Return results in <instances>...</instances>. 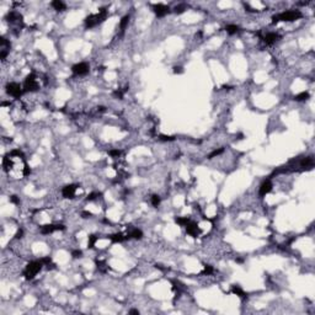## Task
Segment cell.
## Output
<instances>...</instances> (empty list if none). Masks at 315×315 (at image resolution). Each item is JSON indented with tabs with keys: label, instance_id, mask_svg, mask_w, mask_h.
<instances>
[{
	"label": "cell",
	"instance_id": "obj_1",
	"mask_svg": "<svg viewBox=\"0 0 315 315\" xmlns=\"http://www.w3.org/2000/svg\"><path fill=\"white\" fill-rule=\"evenodd\" d=\"M43 262L41 260H36V261H31L30 264L26 266L25 271H24V276L26 280H32L33 277L41 271V268L43 267Z\"/></svg>",
	"mask_w": 315,
	"mask_h": 315
},
{
	"label": "cell",
	"instance_id": "obj_2",
	"mask_svg": "<svg viewBox=\"0 0 315 315\" xmlns=\"http://www.w3.org/2000/svg\"><path fill=\"white\" fill-rule=\"evenodd\" d=\"M107 16V11L105 10V9H101L97 14L95 15H90V16H87L85 19V26L87 28H91V27H95L96 25H99L101 24V22L106 19Z\"/></svg>",
	"mask_w": 315,
	"mask_h": 315
},
{
	"label": "cell",
	"instance_id": "obj_3",
	"mask_svg": "<svg viewBox=\"0 0 315 315\" xmlns=\"http://www.w3.org/2000/svg\"><path fill=\"white\" fill-rule=\"evenodd\" d=\"M302 17V12L299 10H288V11H283L278 14L277 16L273 17V22H278V21H295L298 19Z\"/></svg>",
	"mask_w": 315,
	"mask_h": 315
},
{
	"label": "cell",
	"instance_id": "obj_4",
	"mask_svg": "<svg viewBox=\"0 0 315 315\" xmlns=\"http://www.w3.org/2000/svg\"><path fill=\"white\" fill-rule=\"evenodd\" d=\"M24 91L25 92H32V91H37L40 89V84L38 80H37V77L35 74H30L27 75V78L24 81Z\"/></svg>",
	"mask_w": 315,
	"mask_h": 315
},
{
	"label": "cell",
	"instance_id": "obj_5",
	"mask_svg": "<svg viewBox=\"0 0 315 315\" xmlns=\"http://www.w3.org/2000/svg\"><path fill=\"white\" fill-rule=\"evenodd\" d=\"M6 91L9 95L16 97V99L21 97V95L25 92L24 87H21L20 84H17V82H9V84L6 85Z\"/></svg>",
	"mask_w": 315,
	"mask_h": 315
},
{
	"label": "cell",
	"instance_id": "obj_6",
	"mask_svg": "<svg viewBox=\"0 0 315 315\" xmlns=\"http://www.w3.org/2000/svg\"><path fill=\"white\" fill-rule=\"evenodd\" d=\"M72 72H73L74 74H75V75H79V77L86 75V74L89 73V64L85 63V62L78 63V64H75V65H73Z\"/></svg>",
	"mask_w": 315,
	"mask_h": 315
},
{
	"label": "cell",
	"instance_id": "obj_7",
	"mask_svg": "<svg viewBox=\"0 0 315 315\" xmlns=\"http://www.w3.org/2000/svg\"><path fill=\"white\" fill-rule=\"evenodd\" d=\"M64 225L62 224H47V225L41 227V233L42 234H51L53 231H58V230H64Z\"/></svg>",
	"mask_w": 315,
	"mask_h": 315
},
{
	"label": "cell",
	"instance_id": "obj_8",
	"mask_svg": "<svg viewBox=\"0 0 315 315\" xmlns=\"http://www.w3.org/2000/svg\"><path fill=\"white\" fill-rule=\"evenodd\" d=\"M186 231H187V234L193 236V238H197L198 234H199V229H198V225H197V223H194V222H189L186 224Z\"/></svg>",
	"mask_w": 315,
	"mask_h": 315
},
{
	"label": "cell",
	"instance_id": "obj_9",
	"mask_svg": "<svg viewBox=\"0 0 315 315\" xmlns=\"http://www.w3.org/2000/svg\"><path fill=\"white\" fill-rule=\"evenodd\" d=\"M75 192H77V185H68L63 187L62 190V194L64 198H73L75 196Z\"/></svg>",
	"mask_w": 315,
	"mask_h": 315
},
{
	"label": "cell",
	"instance_id": "obj_10",
	"mask_svg": "<svg viewBox=\"0 0 315 315\" xmlns=\"http://www.w3.org/2000/svg\"><path fill=\"white\" fill-rule=\"evenodd\" d=\"M153 9H154V12L156 16H159V17H163L165 16L166 14H169L170 9H169V6L166 5H164V4H156L153 6Z\"/></svg>",
	"mask_w": 315,
	"mask_h": 315
},
{
	"label": "cell",
	"instance_id": "obj_11",
	"mask_svg": "<svg viewBox=\"0 0 315 315\" xmlns=\"http://www.w3.org/2000/svg\"><path fill=\"white\" fill-rule=\"evenodd\" d=\"M9 49H10V42L3 38L1 40V44H0V52H1V54H0V58H1V61H4L5 57L9 53Z\"/></svg>",
	"mask_w": 315,
	"mask_h": 315
},
{
	"label": "cell",
	"instance_id": "obj_12",
	"mask_svg": "<svg viewBox=\"0 0 315 315\" xmlns=\"http://www.w3.org/2000/svg\"><path fill=\"white\" fill-rule=\"evenodd\" d=\"M272 190V182L269 180H265L260 186V196H266V194Z\"/></svg>",
	"mask_w": 315,
	"mask_h": 315
},
{
	"label": "cell",
	"instance_id": "obj_13",
	"mask_svg": "<svg viewBox=\"0 0 315 315\" xmlns=\"http://www.w3.org/2000/svg\"><path fill=\"white\" fill-rule=\"evenodd\" d=\"M299 166L303 168V169H311L314 166V160L311 156H308V158H303L299 163Z\"/></svg>",
	"mask_w": 315,
	"mask_h": 315
},
{
	"label": "cell",
	"instance_id": "obj_14",
	"mask_svg": "<svg viewBox=\"0 0 315 315\" xmlns=\"http://www.w3.org/2000/svg\"><path fill=\"white\" fill-rule=\"evenodd\" d=\"M278 38H280V35H278V33L269 32V33H267V35L264 37V41H265L266 44H273Z\"/></svg>",
	"mask_w": 315,
	"mask_h": 315
},
{
	"label": "cell",
	"instance_id": "obj_15",
	"mask_svg": "<svg viewBox=\"0 0 315 315\" xmlns=\"http://www.w3.org/2000/svg\"><path fill=\"white\" fill-rule=\"evenodd\" d=\"M110 239H111L113 243H122V241H124V240L129 239V236H128V235H123L122 233H117V234H112V235H110Z\"/></svg>",
	"mask_w": 315,
	"mask_h": 315
},
{
	"label": "cell",
	"instance_id": "obj_16",
	"mask_svg": "<svg viewBox=\"0 0 315 315\" xmlns=\"http://www.w3.org/2000/svg\"><path fill=\"white\" fill-rule=\"evenodd\" d=\"M52 6L54 7L57 11H63L65 9V4L61 0H54V1H52Z\"/></svg>",
	"mask_w": 315,
	"mask_h": 315
},
{
	"label": "cell",
	"instance_id": "obj_17",
	"mask_svg": "<svg viewBox=\"0 0 315 315\" xmlns=\"http://www.w3.org/2000/svg\"><path fill=\"white\" fill-rule=\"evenodd\" d=\"M128 236L129 238H133V239H142V236H143V233H142V230H139V229H133L132 231H129V233H128Z\"/></svg>",
	"mask_w": 315,
	"mask_h": 315
},
{
	"label": "cell",
	"instance_id": "obj_18",
	"mask_svg": "<svg viewBox=\"0 0 315 315\" xmlns=\"http://www.w3.org/2000/svg\"><path fill=\"white\" fill-rule=\"evenodd\" d=\"M231 290H233V293L236 294L238 297H240V298H246V293H245V292H244L241 288H240L239 286H234Z\"/></svg>",
	"mask_w": 315,
	"mask_h": 315
},
{
	"label": "cell",
	"instance_id": "obj_19",
	"mask_svg": "<svg viewBox=\"0 0 315 315\" xmlns=\"http://www.w3.org/2000/svg\"><path fill=\"white\" fill-rule=\"evenodd\" d=\"M128 21H129V16L128 15H126V16L122 17L121 22H119V28H121V31H124V28L128 25Z\"/></svg>",
	"mask_w": 315,
	"mask_h": 315
},
{
	"label": "cell",
	"instance_id": "obj_20",
	"mask_svg": "<svg viewBox=\"0 0 315 315\" xmlns=\"http://www.w3.org/2000/svg\"><path fill=\"white\" fill-rule=\"evenodd\" d=\"M225 31L229 33V35H235L238 31H239V27L236 25H228L225 27Z\"/></svg>",
	"mask_w": 315,
	"mask_h": 315
},
{
	"label": "cell",
	"instance_id": "obj_21",
	"mask_svg": "<svg viewBox=\"0 0 315 315\" xmlns=\"http://www.w3.org/2000/svg\"><path fill=\"white\" fill-rule=\"evenodd\" d=\"M294 99L297 100V101H304V100H308L309 99V92H306V91H303V92H301L299 95H297Z\"/></svg>",
	"mask_w": 315,
	"mask_h": 315
},
{
	"label": "cell",
	"instance_id": "obj_22",
	"mask_svg": "<svg viewBox=\"0 0 315 315\" xmlns=\"http://www.w3.org/2000/svg\"><path fill=\"white\" fill-rule=\"evenodd\" d=\"M175 220H176V223H177V224H180V225L185 227L186 224L190 222V218H187V217H177V218H176Z\"/></svg>",
	"mask_w": 315,
	"mask_h": 315
},
{
	"label": "cell",
	"instance_id": "obj_23",
	"mask_svg": "<svg viewBox=\"0 0 315 315\" xmlns=\"http://www.w3.org/2000/svg\"><path fill=\"white\" fill-rule=\"evenodd\" d=\"M41 261L43 262V265L46 266L47 268H53V267H54V265L52 264V260H51L48 256H47V257H42V259H41Z\"/></svg>",
	"mask_w": 315,
	"mask_h": 315
},
{
	"label": "cell",
	"instance_id": "obj_24",
	"mask_svg": "<svg viewBox=\"0 0 315 315\" xmlns=\"http://www.w3.org/2000/svg\"><path fill=\"white\" fill-rule=\"evenodd\" d=\"M152 204L154 207H158L160 204V197L158 196V194H153V196H152Z\"/></svg>",
	"mask_w": 315,
	"mask_h": 315
},
{
	"label": "cell",
	"instance_id": "obj_25",
	"mask_svg": "<svg viewBox=\"0 0 315 315\" xmlns=\"http://www.w3.org/2000/svg\"><path fill=\"white\" fill-rule=\"evenodd\" d=\"M223 152H224V149H223V148H219V149H215V150H214V152H212L211 154H209V155H208V158H209V159H212V158H214V156H218L219 154H222Z\"/></svg>",
	"mask_w": 315,
	"mask_h": 315
},
{
	"label": "cell",
	"instance_id": "obj_26",
	"mask_svg": "<svg viewBox=\"0 0 315 315\" xmlns=\"http://www.w3.org/2000/svg\"><path fill=\"white\" fill-rule=\"evenodd\" d=\"M96 240H97V236H95V235H90V236H89V247H94V244H95Z\"/></svg>",
	"mask_w": 315,
	"mask_h": 315
},
{
	"label": "cell",
	"instance_id": "obj_27",
	"mask_svg": "<svg viewBox=\"0 0 315 315\" xmlns=\"http://www.w3.org/2000/svg\"><path fill=\"white\" fill-rule=\"evenodd\" d=\"M213 267L212 266H204V269H203V273L204 275H212L213 273Z\"/></svg>",
	"mask_w": 315,
	"mask_h": 315
},
{
	"label": "cell",
	"instance_id": "obj_28",
	"mask_svg": "<svg viewBox=\"0 0 315 315\" xmlns=\"http://www.w3.org/2000/svg\"><path fill=\"white\" fill-rule=\"evenodd\" d=\"M100 196V193H97V192H94V193H90L89 196H87V201H94V199H96L97 197Z\"/></svg>",
	"mask_w": 315,
	"mask_h": 315
},
{
	"label": "cell",
	"instance_id": "obj_29",
	"mask_svg": "<svg viewBox=\"0 0 315 315\" xmlns=\"http://www.w3.org/2000/svg\"><path fill=\"white\" fill-rule=\"evenodd\" d=\"M185 9H186V6H185V5L176 6V7H175V12H176V14H181V12L185 11Z\"/></svg>",
	"mask_w": 315,
	"mask_h": 315
},
{
	"label": "cell",
	"instance_id": "obj_30",
	"mask_svg": "<svg viewBox=\"0 0 315 315\" xmlns=\"http://www.w3.org/2000/svg\"><path fill=\"white\" fill-rule=\"evenodd\" d=\"M175 137H170V136H160V140H164V142H170V140H174Z\"/></svg>",
	"mask_w": 315,
	"mask_h": 315
},
{
	"label": "cell",
	"instance_id": "obj_31",
	"mask_svg": "<svg viewBox=\"0 0 315 315\" xmlns=\"http://www.w3.org/2000/svg\"><path fill=\"white\" fill-rule=\"evenodd\" d=\"M110 155H111V156H113V158H118L119 155H121V152H119L118 149H116V150H111V152H110Z\"/></svg>",
	"mask_w": 315,
	"mask_h": 315
},
{
	"label": "cell",
	"instance_id": "obj_32",
	"mask_svg": "<svg viewBox=\"0 0 315 315\" xmlns=\"http://www.w3.org/2000/svg\"><path fill=\"white\" fill-rule=\"evenodd\" d=\"M81 255H82V252H81L80 250H75V251H73V257H75V259H78V257H81Z\"/></svg>",
	"mask_w": 315,
	"mask_h": 315
},
{
	"label": "cell",
	"instance_id": "obj_33",
	"mask_svg": "<svg viewBox=\"0 0 315 315\" xmlns=\"http://www.w3.org/2000/svg\"><path fill=\"white\" fill-rule=\"evenodd\" d=\"M10 201L12 202V203H15V204H19V198H17V196H11L10 197Z\"/></svg>",
	"mask_w": 315,
	"mask_h": 315
},
{
	"label": "cell",
	"instance_id": "obj_34",
	"mask_svg": "<svg viewBox=\"0 0 315 315\" xmlns=\"http://www.w3.org/2000/svg\"><path fill=\"white\" fill-rule=\"evenodd\" d=\"M22 235H24V230L20 229V230L17 231V233H16V235H15V238H16V239H20V238H22Z\"/></svg>",
	"mask_w": 315,
	"mask_h": 315
},
{
	"label": "cell",
	"instance_id": "obj_35",
	"mask_svg": "<svg viewBox=\"0 0 315 315\" xmlns=\"http://www.w3.org/2000/svg\"><path fill=\"white\" fill-rule=\"evenodd\" d=\"M174 72H175V73H181L182 70H181V68H180V66H178V68H175V70H174Z\"/></svg>",
	"mask_w": 315,
	"mask_h": 315
},
{
	"label": "cell",
	"instance_id": "obj_36",
	"mask_svg": "<svg viewBox=\"0 0 315 315\" xmlns=\"http://www.w3.org/2000/svg\"><path fill=\"white\" fill-rule=\"evenodd\" d=\"M129 313H131V314H139V311H138V310H136V309H133V310H131Z\"/></svg>",
	"mask_w": 315,
	"mask_h": 315
}]
</instances>
